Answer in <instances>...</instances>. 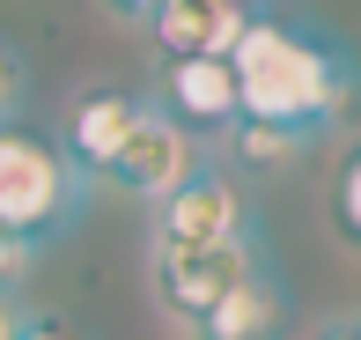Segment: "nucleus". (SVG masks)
Instances as JSON below:
<instances>
[{"instance_id":"f257e3e1","label":"nucleus","mask_w":361,"mask_h":340,"mask_svg":"<svg viewBox=\"0 0 361 340\" xmlns=\"http://www.w3.org/2000/svg\"><path fill=\"white\" fill-rule=\"evenodd\" d=\"M236 119H273V126H302L317 141V126H332L354 96V59L317 45L310 30H295L288 15L251 8L236 52Z\"/></svg>"},{"instance_id":"f03ea898","label":"nucleus","mask_w":361,"mask_h":340,"mask_svg":"<svg viewBox=\"0 0 361 340\" xmlns=\"http://www.w3.org/2000/svg\"><path fill=\"white\" fill-rule=\"evenodd\" d=\"M81 200H89V177L67 163V148L52 134H37L23 119L0 126V230L44 252L52 237L74 230Z\"/></svg>"},{"instance_id":"7ed1b4c3","label":"nucleus","mask_w":361,"mask_h":340,"mask_svg":"<svg viewBox=\"0 0 361 340\" xmlns=\"http://www.w3.org/2000/svg\"><path fill=\"white\" fill-rule=\"evenodd\" d=\"M266 266V252H258V230L236 237V245H177V252H147V281H155V303L170 318H200L207 303H221L228 288L243 281V274Z\"/></svg>"},{"instance_id":"20e7f679","label":"nucleus","mask_w":361,"mask_h":340,"mask_svg":"<svg viewBox=\"0 0 361 340\" xmlns=\"http://www.w3.org/2000/svg\"><path fill=\"white\" fill-rule=\"evenodd\" d=\"M236 237H251V215H243V192L228 185V170H214V163H200L192 177H177L155 200V252L236 245Z\"/></svg>"},{"instance_id":"39448f33","label":"nucleus","mask_w":361,"mask_h":340,"mask_svg":"<svg viewBox=\"0 0 361 340\" xmlns=\"http://www.w3.org/2000/svg\"><path fill=\"white\" fill-rule=\"evenodd\" d=\"M192 170H200V148H192V134H185V126H177L162 104H140L104 177H111L118 192H133V200H162V192H170L177 177H192Z\"/></svg>"},{"instance_id":"423d86ee","label":"nucleus","mask_w":361,"mask_h":340,"mask_svg":"<svg viewBox=\"0 0 361 340\" xmlns=\"http://www.w3.org/2000/svg\"><path fill=\"white\" fill-rule=\"evenodd\" d=\"M251 23V0H162L147 15V37L162 59H228Z\"/></svg>"},{"instance_id":"0eeeda50","label":"nucleus","mask_w":361,"mask_h":340,"mask_svg":"<svg viewBox=\"0 0 361 340\" xmlns=\"http://www.w3.org/2000/svg\"><path fill=\"white\" fill-rule=\"evenodd\" d=\"M155 96L185 134H228L236 126V67L228 59H162Z\"/></svg>"},{"instance_id":"6e6552de","label":"nucleus","mask_w":361,"mask_h":340,"mask_svg":"<svg viewBox=\"0 0 361 340\" xmlns=\"http://www.w3.org/2000/svg\"><path fill=\"white\" fill-rule=\"evenodd\" d=\"M192 340H288V288L273 281V266L243 274L221 303H207L192 318Z\"/></svg>"},{"instance_id":"1a4fd4ad","label":"nucleus","mask_w":361,"mask_h":340,"mask_svg":"<svg viewBox=\"0 0 361 340\" xmlns=\"http://www.w3.org/2000/svg\"><path fill=\"white\" fill-rule=\"evenodd\" d=\"M133 111H140V96H126V89H81L67 104V126H59L67 163L81 177H104L111 156H118V141H126V126H133Z\"/></svg>"},{"instance_id":"9d476101","label":"nucleus","mask_w":361,"mask_h":340,"mask_svg":"<svg viewBox=\"0 0 361 340\" xmlns=\"http://www.w3.org/2000/svg\"><path fill=\"white\" fill-rule=\"evenodd\" d=\"M228 141H236V156H243V163H258V170L295 163V156L310 148L302 126H273V119H236V126H228Z\"/></svg>"},{"instance_id":"9b49d317","label":"nucleus","mask_w":361,"mask_h":340,"mask_svg":"<svg viewBox=\"0 0 361 340\" xmlns=\"http://www.w3.org/2000/svg\"><path fill=\"white\" fill-rule=\"evenodd\" d=\"M332 230L347 245H361V148L339 156V170H332Z\"/></svg>"},{"instance_id":"f8f14e48","label":"nucleus","mask_w":361,"mask_h":340,"mask_svg":"<svg viewBox=\"0 0 361 340\" xmlns=\"http://www.w3.org/2000/svg\"><path fill=\"white\" fill-rule=\"evenodd\" d=\"M15 340H81V326L67 311H23L15 318Z\"/></svg>"},{"instance_id":"ddd939ff","label":"nucleus","mask_w":361,"mask_h":340,"mask_svg":"<svg viewBox=\"0 0 361 340\" xmlns=\"http://www.w3.org/2000/svg\"><path fill=\"white\" fill-rule=\"evenodd\" d=\"M15 111H23V59L0 45V126H8Z\"/></svg>"},{"instance_id":"4468645a","label":"nucleus","mask_w":361,"mask_h":340,"mask_svg":"<svg viewBox=\"0 0 361 340\" xmlns=\"http://www.w3.org/2000/svg\"><path fill=\"white\" fill-rule=\"evenodd\" d=\"M30 259H37V252H30L23 237H8V230H0V296H8V288L30 274Z\"/></svg>"},{"instance_id":"2eb2a0df","label":"nucleus","mask_w":361,"mask_h":340,"mask_svg":"<svg viewBox=\"0 0 361 340\" xmlns=\"http://www.w3.org/2000/svg\"><path fill=\"white\" fill-rule=\"evenodd\" d=\"M104 8H111V15H126V23H147L162 0H104Z\"/></svg>"},{"instance_id":"dca6fc26","label":"nucleus","mask_w":361,"mask_h":340,"mask_svg":"<svg viewBox=\"0 0 361 340\" xmlns=\"http://www.w3.org/2000/svg\"><path fill=\"white\" fill-rule=\"evenodd\" d=\"M310 340H361V318H339V326H324V333H310Z\"/></svg>"},{"instance_id":"f3484780","label":"nucleus","mask_w":361,"mask_h":340,"mask_svg":"<svg viewBox=\"0 0 361 340\" xmlns=\"http://www.w3.org/2000/svg\"><path fill=\"white\" fill-rule=\"evenodd\" d=\"M15 318H23V311H15V303L0 296V340H15Z\"/></svg>"}]
</instances>
